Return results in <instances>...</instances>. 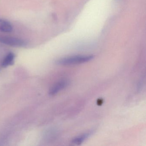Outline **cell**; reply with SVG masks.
I'll list each match as a JSON object with an SVG mask.
<instances>
[{"instance_id":"1","label":"cell","mask_w":146,"mask_h":146,"mask_svg":"<svg viewBox=\"0 0 146 146\" xmlns=\"http://www.w3.org/2000/svg\"><path fill=\"white\" fill-rule=\"evenodd\" d=\"M93 55H76L63 58L57 60L58 64L61 65H72L83 64L90 61L94 58Z\"/></svg>"},{"instance_id":"2","label":"cell","mask_w":146,"mask_h":146,"mask_svg":"<svg viewBox=\"0 0 146 146\" xmlns=\"http://www.w3.org/2000/svg\"><path fill=\"white\" fill-rule=\"evenodd\" d=\"M0 42L16 47H23L26 45L25 42L22 39L11 36H0Z\"/></svg>"},{"instance_id":"3","label":"cell","mask_w":146,"mask_h":146,"mask_svg":"<svg viewBox=\"0 0 146 146\" xmlns=\"http://www.w3.org/2000/svg\"><path fill=\"white\" fill-rule=\"evenodd\" d=\"M69 81L67 80H63L56 83L50 89L49 94L50 96H54L57 94L61 90L64 89L69 85Z\"/></svg>"},{"instance_id":"4","label":"cell","mask_w":146,"mask_h":146,"mask_svg":"<svg viewBox=\"0 0 146 146\" xmlns=\"http://www.w3.org/2000/svg\"><path fill=\"white\" fill-rule=\"evenodd\" d=\"M94 133V130H90L77 136L72 140L71 143L74 145H79L88 138H89Z\"/></svg>"},{"instance_id":"5","label":"cell","mask_w":146,"mask_h":146,"mask_svg":"<svg viewBox=\"0 0 146 146\" xmlns=\"http://www.w3.org/2000/svg\"><path fill=\"white\" fill-rule=\"evenodd\" d=\"M13 27L11 23L5 19H0V31L5 33H11Z\"/></svg>"},{"instance_id":"6","label":"cell","mask_w":146,"mask_h":146,"mask_svg":"<svg viewBox=\"0 0 146 146\" xmlns=\"http://www.w3.org/2000/svg\"><path fill=\"white\" fill-rule=\"evenodd\" d=\"M15 58V55L12 52L9 53L2 61L1 66L3 67H6L9 66L13 65Z\"/></svg>"}]
</instances>
